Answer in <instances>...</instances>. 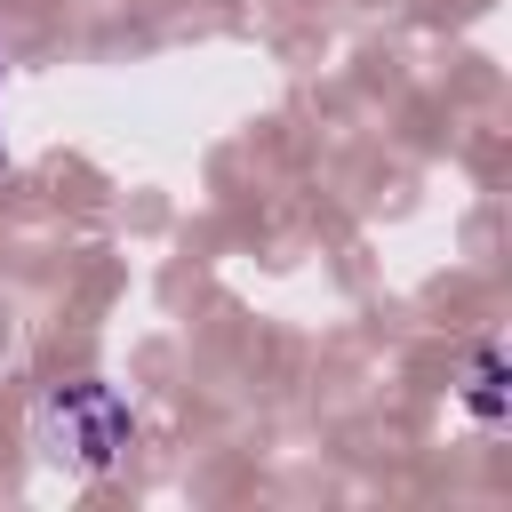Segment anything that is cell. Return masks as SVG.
Instances as JSON below:
<instances>
[{
  "label": "cell",
  "mask_w": 512,
  "mask_h": 512,
  "mask_svg": "<svg viewBox=\"0 0 512 512\" xmlns=\"http://www.w3.org/2000/svg\"><path fill=\"white\" fill-rule=\"evenodd\" d=\"M40 440L72 472H112L120 448H128V408H120L112 384H56L40 400Z\"/></svg>",
  "instance_id": "1"
},
{
  "label": "cell",
  "mask_w": 512,
  "mask_h": 512,
  "mask_svg": "<svg viewBox=\"0 0 512 512\" xmlns=\"http://www.w3.org/2000/svg\"><path fill=\"white\" fill-rule=\"evenodd\" d=\"M464 408H472L480 424H504V352H496V344H480V352H472V384H464Z\"/></svg>",
  "instance_id": "2"
}]
</instances>
